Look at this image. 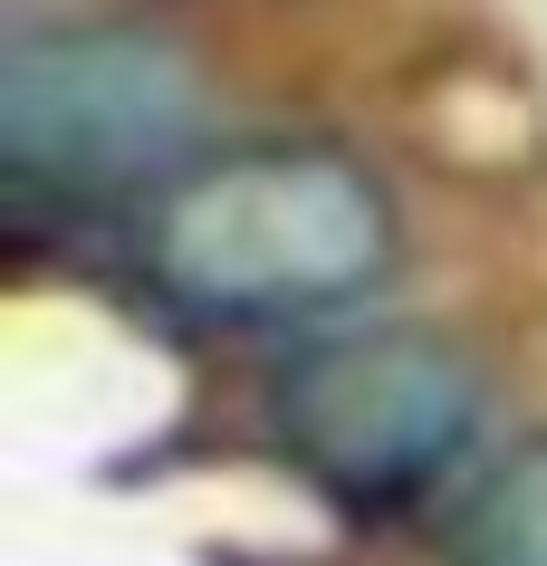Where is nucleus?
Returning <instances> with one entry per match:
<instances>
[{"label": "nucleus", "instance_id": "f257e3e1", "mask_svg": "<svg viewBox=\"0 0 547 566\" xmlns=\"http://www.w3.org/2000/svg\"><path fill=\"white\" fill-rule=\"evenodd\" d=\"M154 289L212 327H278L375 289L395 260L385 192L327 145H241L164 182L145 221Z\"/></svg>", "mask_w": 547, "mask_h": 566}, {"label": "nucleus", "instance_id": "f03ea898", "mask_svg": "<svg viewBox=\"0 0 547 566\" xmlns=\"http://www.w3.org/2000/svg\"><path fill=\"white\" fill-rule=\"evenodd\" d=\"M481 422V365L423 327L317 336L270 375V432L327 500L403 509L461 461Z\"/></svg>", "mask_w": 547, "mask_h": 566}, {"label": "nucleus", "instance_id": "7ed1b4c3", "mask_svg": "<svg viewBox=\"0 0 547 566\" xmlns=\"http://www.w3.org/2000/svg\"><path fill=\"white\" fill-rule=\"evenodd\" d=\"M202 125V77L154 30H30L0 59V164L30 192H135Z\"/></svg>", "mask_w": 547, "mask_h": 566}, {"label": "nucleus", "instance_id": "20e7f679", "mask_svg": "<svg viewBox=\"0 0 547 566\" xmlns=\"http://www.w3.org/2000/svg\"><path fill=\"white\" fill-rule=\"evenodd\" d=\"M452 566H547V442L509 451V461L471 490Z\"/></svg>", "mask_w": 547, "mask_h": 566}]
</instances>
